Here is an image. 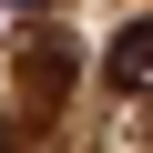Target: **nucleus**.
Returning <instances> with one entry per match:
<instances>
[{
  "mask_svg": "<svg viewBox=\"0 0 153 153\" xmlns=\"http://www.w3.org/2000/svg\"><path fill=\"white\" fill-rule=\"evenodd\" d=\"M102 82H112V92H153V21H123V31H112Z\"/></svg>",
  "mask_w": 153,
  "mask_h": 153,
  "instance_id": "obj_1",
  "label": "nucleus"
}]
</instances>
